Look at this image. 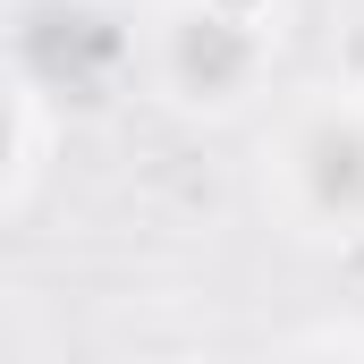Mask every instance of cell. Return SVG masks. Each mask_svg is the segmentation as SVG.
<instances>
[{
	"instance_id": "6da1fadb",
	"label": "cell",
	"mask_w": 364,
	"mask_h": 364,
	"mask_svg": "<svg viewBox=\"0 0 364 364\" xmlns=\"http://www.w3.org/2000/svg\"><path fill=\"white\" fill-rule=\"evenodd\" d=\"M237 60H246V51H237V34H220L212 17H195V26H186V43H178V68H186V77L229 85V77H237Z\"/></svg>"
}]
</instances>
